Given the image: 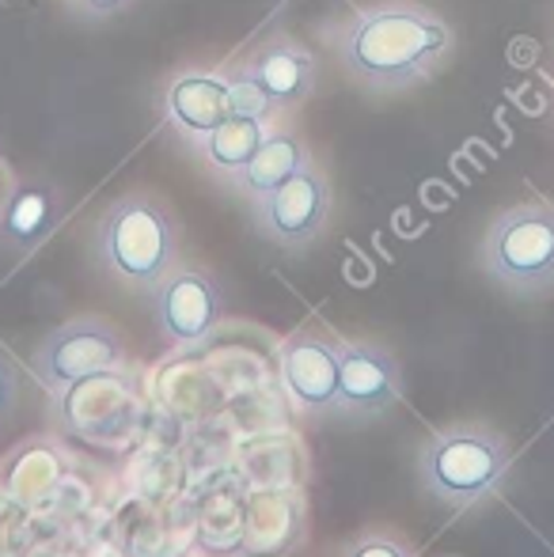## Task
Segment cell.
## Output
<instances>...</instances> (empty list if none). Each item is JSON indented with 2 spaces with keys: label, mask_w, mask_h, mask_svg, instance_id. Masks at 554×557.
Returning a JSON list of instances; mask_svg holds the SVG:
<instances>
[{
  "label": "cell",
  "mask_w": 554,
  "mask_h": 557,
  "mask_svg": "<svg viewBox=\"0 0 554 557\" xmlns=\"http://www.w3.org/2000/svg\"><path fill=\"white\" fill-rule=\"evenodd\" d=\"M308 163H311L308 145H304L293 129H285V125H270L267 140H262L259 152L251 156V163L232 178V186H236L247 201H259V198H267L270 190H278L285 178H293L300 168H308Z\"/></svg>",
  "instance_id": "2e32d148"
},
{
  "label": "cell",
  "mask_w": 554,
  "mask_h": 557,
  "mask_svg": "<svg viewBox=\"0 0 554 557\" xmlns=\"http://www.w3.org/2000/svg\"><path fill=\"white\" fill-rule=\"evenodd\" d=\"M479 270L520 300L554 288V206L520 201L490 221L479 239Z\"/></svg>",
  "instance_id": "277c9868"
},
{
  "label": "cell",
  "mask_w": 554,
  "mask_h": 557,
  "mask_svg": "<svg viewBox=\"0 0 554 557\" xmlns=\"http://www.w3.org/2000/svg\"><path fill=\"white\" fill-rule=\"evenodd\" d=\"M346 557H418L415 546L395 531H365L349 543Z\"/></svg>",
  "instance_id": "ffe728a7"
},
{
  "label": "cell",
  "mask_w": 554,
  "mask_h": 557,
  "mask_svg": "<svg viewBox=\"0 0 554 557\" xmlns=\"http://www.w3.org/2000/svg\"><path fill=\"white\" fill-rule=\"evenodd\" d=\"M331 46L342 69L372 91H407L441 73L456 35L436 12L410 0L361 4L334 23Z\"/></svg>",
  "instance_id": "6da1fadb"
},
{
  "label": "cell",
  "mask_w": 554,
  "mask_h": 557,
  "mask_svg": "<svg viewBox=\"0 0 554 557\" xmlns=\"http://www.w3.org/2000/svg\"><path fill=\"white\" fill-rule=\"evenodd\" d=\"M244 520H247V493L236 485L217 490L198 505V546L209 557H239L244 543Z\"/></svg>",
  "instance_id": "ac0fdd59"
},
{
  "label": "cell",
  "mask_w": 554,
  "mask_h": 557,
  "mask_svg": "<svg viewBox=\"0 0 554 557\" xmlns=\"http://www.w3.org/2000/svg\"><path fill=\"white\" fill-rule=\"evenodd\" d=\"M61 213H65V201H61L58 186L50 183L15 186L12 198L0 209V243L12 250H35L61 224Z\"/></svg>",
  "instance_id": "9a60e30c"
},
{
  "label": "cell",
  "mask_w": 554,
  "mask_h": 557,
  "mask_svg": "<svg viewBox=\"0 0 554 557\" xmlns=\"http://www.w3.org/2000/svg\"><path fill=\"white\" fill-rule=\"evenodd\" d=\"M278 375L288 403L323 418L338 410V342L319 331H293L278 349Z\"/></svg>",
  "instance_id": "9c48e42d"
},
{
  "label": "cell",
  "mask_w": 554,
  "mask_h": 557,
  "mask_svg": "<svg viewBox=\"0 0 554 557\" xmlns=\"http://www.w3.org/2000/svg\"><path fill=\"white\" fill-rule=\"evenodd\" d=\"M15 398H20V375H15L12 360L0 357V421H4L8 413H12Z\"/></svg>",
  "instance_id": "7402d4cb"
},
{
  "label": "cell",
  "mask_w": 554,
  "mask_h": 557,
  "mask_svg": "<svg viewBox=\"0 0 554 557\" xmlns=\"http://www.w3.org/2000/svg\"><path fill=\"white\" fill-rule=\"evenodd\" d=\"M229 114L232 103H229V81H224V73L186 69V73H178L163 88V122L190 148H198Z\"/></svg>",
  "instance_id": "7c38bea8"
},
{
  "label": "cell",
  "mask_w": 554,
  "mask_h": 557,
  "mask_svg": "<svg viewBox=\"0 0 554 557\" xmlns=\"http://www.w3.org/2000/svg\"><path fill=\"white\" fill-rule=\"evenodd\" d=\"M224 81H229V103H232V114H244V117H262V122H274L278 107L274 99L262 91L259 81H251V76L244 73V69H229L224 73Z\"/></svg>",
  "instance_id": "d6986e66"
},
{
  "label": "cell",
  "mask_w": 554,
  "mask_h": 557,
  "mask_svg": "<svg viewBox=\"0 0 554 557\" xmlns=\"http://www.w3.org/2000/svg\"><path fill=\"white\" fill-rule=\"evenodd\" d=\"M239 69H244L251 81L262 84V91L274 99L278 111L300 107L304 99L316 91V81H319L311 50H304V46L288 35H270Z\"/></svg>",
  "instance_id": "4fadbf2b"
},
{
  "label": "cell",
  "mask_w": 554,
  "mask_h": 557,
  "mask_svg": "<svg viewBox=\"0 0 554 557\" xmlns=\"http://www.w3.org/2000/svg\"><path fill=\"white\" fill-rule=\"evenodd\" d=\"M69 455L50 441H23L0 467V493L15 497L23 508H38L65 485Z\"/></svg>",
  "instance_id": "5bb4252c"
},
{
  "label": "cell",
  "mask_w": 554,
  "mask_h": 557,
  "mask_svg": "<svg viewBox=\"0 0 554 557\" xmlns=\"http://www.w3.org/2000/svg\"><path fill=\"white\" fill-rule=\"evenodd\" d=\"M267 133H270V122H262V117L229 114L198 148H194V152L201 156V163H206L213 175H221L224 183H232V178L251 163V156L259 152Z\"/></svg>",
  "instance_id": "e0dca14e"
},
{
  "label": "cell",
  "mask_w": 554,
  "mask_h": 557,
  "mask_svg": "<svg viewBox=\"0 0 554 557\" xmlns=\"http://www.w3.org/2000/svg\"><path fill=\"white\" fill-rule=\"evenodd\" d=\"M183 235L171 209L152 194H122L96 227V258L119 285L152 293L178 265Z\"/></svg>",
  "instance_id": "7a4b0ae2"
},
{
  "label": "cell",
  "mask_w": 554,
  "mask_h": 557,
  "mask_svg": "<svg viewBox=\"0 0 554 557\" xmlns=\"http://www.w3.org/2000/svg\"><path fill=\"white\" fill-rule=\"evenodd\" d=\"M53 410L65 436L96 447H122L137 436L140 413H145V395L140 380L122 368H103L69 387L53 391Z\"/></svg>",
  "instance_id": "5b68a950"
},
{
  "label": "cell",
  "mask_w": 554,
  "mask_h": 557,
  "mask_svg": "<svg viewBox=\"0 0 554 557\" xmlns=\"http://www.w3.org/2000/svg\"><path fill=\"white\" fill-rule=\"evenodd\" d=\"M403 398V368L377 342H338V410L342 418H380Z\"/></svg>",
  "instance_id": "30bf717a"
},
{
  "label": "cell",
  "mask_w": 554,
  "mask_h": 557,
  "mask_svg": "<svg viewBox=\"0 0 554 557\" xmlns=\"http://www.w3.org/2000/svg\"><path fill=\"white\" fill-rule=\"evenodd\" d=\"M308 535V500L288 485H259L247 493L239 557H288Z\"/></svg>",
  "instance_id": "8fae6325"
},
{
  "label": "cell",
  "mask_w": 554,
  "mask_h": 557,
  "mask_svg": "<svg viewBox=\"0 0 554 557\" xmlns=\"http://www.w3.org/2000/svg\"><path fill=\"white\" fill-rule=\"evenodd\" d=\"M73 4L76 15H84V20H111V15L126 12L134 0H69Z\"/></svg>",
  "instance_id": "44dd1931"
},
{
  "label": "cell",
  "mask_w": 554,
  "mask_h": 557,
  "mask_svg": "<svg viewBox=\"0 0 554 557\" xmlns=\"http://www.w3.org/2000/svg\"><path fill=\"white\" fill-rule=\"evenodd\" d=\"M152 315L160 334L175 349H194L221 326L224 288L217 285L213 273L198 270V265H175L152 288Z\"/></svg>",
  "instance_id": "ba28073f"
},
{
  "label": "cell",
  "mask_w": 554,
  "mask_h": 557,
  "mask_svg": "<svg viewBox=\"0 0 554 557\" xmlns=\"http://www.w3.org/2000/svg\"><path fill=\"white\" fill-rule=\"evenodd\" d=\"M122 364H126V342L107 319L96 315L69 319L35 349V375L50 395L91 372Z\"/></svg>",
  "instance_id": "52a82bcc"
},
{
  "label": "cell",
  "mask_w": 554,
  "mask_h": 557,
  "mask_svg": "<svg viewBox=\"0 0 554 557\" xmlns=\"http://www.w3.org/2000/svg\"><path fill=\"white\" fill-rule=\"evenodd\" d=\"M513 451L490 425H452L433 433L418 451V482L436 505L475 508L502 490Z\"/></svg>",
  "instance_id": "3957f363"
},
{
  "label": "cell",
  "mask_w": 554,
  "mask_h": 557,
  "mask_svg": "<svg viewBox=\"0 0 554 557\" xmlns=\"http://www.w3.org/2000/svg\"><path fill=\"white\" fill-rule=\"evenodd\" d=\"M331 213H334V190L316 163L300 168L278 190H270L267 198L251 201V216L259 235L281 250L311 247L327 232Z\"/></svg>",
  "instance_id": "8992f818"
}]
</instances>
